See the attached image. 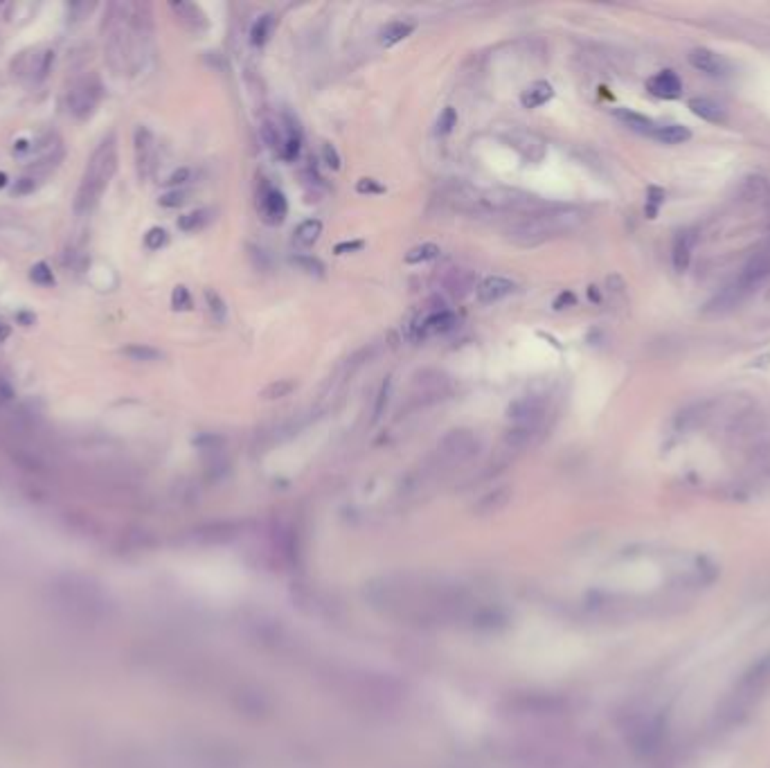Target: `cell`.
<instances>
[{
	"label": "cell",
	"mask_w": 770,
	"mask_h": 768,
	"mask_svg": "<svg viewBox=\"0 0 770 768\" xmlns=\"http://www.w3.org/2000/svg\"><path fill=\"white\" fill-rule=\"evenodd\" d=\"M579 221H581V214L572 210V207L545 205L539 212L514 219L505 228V234L511 243H516V246L534 248L550 239H557L570 230H575Z\"/></svg>",
	"instance_id": "obj_1"
},
{
	"label": "cell",
	"mask_w": 770,
	"mask_h": 768,
	"mask_svg": "<svg viewBox=\"0 0 770 768\" xmlns=\"http://www.w3.org/2000/svg\"><path fill=\"white\" fill-rule=\"evenodd\" d=\"M115 169H117V144H115V135H108V138L93 151L84 176H81L77 198H75L77 214H88L99 203L104 189L111 183Z\"/></svg>",
	"instance_id": "obj_2"
},
{
	"label": "cell",
	"mask_w": 770,
	"mask_h": 768,
	"mask_svg": "<svg viewBox=\"0 0 770 768\" xmlns=\"http://www.w3.org/2000/svg\"><path fill=\"white\" fill-rule=\"evenodd\" d=\"M478 437L473 430L469 428H455L446 433L441 437L439 446H437V457H439V466L450 469L457 464H464L466 460H471L478 453Z\"/></svg>",
	"instance_id": "obj_3"
},
{
	"label": "cell",
	"mask_w": 770,
	"mask_h": 768,
	"mask_svg": "<svg viewBox=\"0 0 770 768\" xmlns=\"http://www.w3.org/2000/svg\"><path fill=\"white\" fill-rule=\"evenodd\" d=\"M550 403L545 394H525L518 396L509 408L507 414L514 424H527V426H545Z\"/></svg>",
	"instance_id": "obj_4"
},
{
	"label": "cell",
	"mask_w": 770,
	"mask_h": 768,
	"mask_svg": "<svg viewBox=\"0 0 770 768\" xmlns=\"http://www.w3.org/2000/svg\"><path fill=\"white\" fill-rule=\"evenodd\" d=\"M257 207H259L261 221L268 223V225H279V223L286 219V212H288L286 196L279 192V189L270 187L268 183H264V185H261V189H259V194H257Z\"/></svg>",
	"instance_id": "obj_5"
},
{
	"label": "cell",
	"mask_w": 770,
	"mask_h": 768,
	"mask_svg": "<svg viewBox=\"0 0 770 768\" xmlns=\"http://www.w3.org/2000/svg\"><path fill=\"white\" fill-rule=\"evenodd\" d=\"M543 430H545V426L514 424V426L505 433L502 446H505V451H509V453H520V451H527V448L539 444L541 437H543Z\"/></svg>",
	"instance_id": "obj_6"
},
{
	"label": "cell",
	"mask_w": 770,
	"mask_h": 768,
	"mask_svg": "<svg viewBox=\"0 0 770 768\" xmlns=\"http://www.w3.org/2000/svg\"><path fill=\"white\" fill-rule=\"evenodd\" d=\"M153 158H156V140L147 126L135 129V162H138L140 178H149L153 169Z\"/></svg>",
	"instance_id": "obj_7"
},
{
	"label": "cell",
	"mask_w": 770,
	"mask_h": 768,
	"mask_svg": "<svg viewBox=\"0 0 770 768\" xmlns=\"http://www.w3.org/2000/svg\"><path fill=\"white\" fill-rule=\"evenodd\" d=\"M687 59H690L696 70H701L710 77H723L730 72V63L710 48H694L687 54Z\"/></svg>",
	"instance_id": "obj_8"
},
{
	"label": "cell",
	"mask_w": 770,
	"mask_h": 768,
	"mask_svg": "<svg viewBox=\"0 0 770 768\" xmlns=\"http://www.w3.org/2000/svg\"><path fill=\"white\" fill-rule=\"evenodd\" d=\"M97 99H99V86L88 84V81H81L79 86H75L70 90L68 106H70L72 115L88 117L90 113H93V108L97 106Z\"/></svg>",
	"instance_id": "obj_9"
},
{
	"label": "cell",
	"mask_w": 770,
	"mask_h": 768,
	"mask_svg": "<svg viewBox=\"0 0 770 768\" xmlns=\"http://www.w3.org/2000/svg\"><path fill=\"white\" fill-rule=\"evenodd\" d=\"M507 142L509 147H514L520 153L525 160L530 162H539L545 156V144L539 138L536 133H527V131H511V135H507Z\"/></svg>",
	"instance_id": "obj_10"
},
{
	"label": "cell",
	"mask_w": 770,
	"mask_h": 768,
	"mask_svg": "<svg viewBox=\"0 0 770 768\" xmlns=\"http://www.w3.org/2000/svg\"><path fill=\"white\" fill-rule=\"evenodd\" d=\"M514 291H516V284L511 282V279L500 277V275H491V277H487L478 284L475 295L482 304H493V302L502 300V297H507Z\"/></svg>",
	"instance_id": "obj_11"
},
{
	"label": "cell",
	"mask_w": 770,
	"mask_h": 768,
	"mask_svg": "<svg viewBox=\"0 0 770 768\" xmlns=\"http://www.w3.org/2000/svg\"><path fill=\"white\" fill-rule=\"evenodd\" d=\"M647 90L660 99H676L683 93V81L674 70H663L647 81Z\"/></svg>",
	"instance_id": "obj_12"
},
{
	"label": "cell",
	"mask_w": 770,
	"mask_h": 768,
	"mask_svg": "<svg viewBox=\"0 0 770 768\" xmlns=\"http://www.w3.org/2000/svg\"><path fill=\"white\" fill-rule=\"evenodd\" d=\"M455 327H457V315L453 311L441 309V311L430 313L428 318H423L417 333H419L421 338H428V336H439V333L453 331Z\"/></svg>",
	"instance_id": "obj_13"
},
{
	"label": "cell",
	"mask_w": 770,
	"mask_h": 768,
	"mask_svg": "<svg viewBox=\"0 0 770 768\" xmlns=\"http://www.w3.org/2000/svg\"><path fill=\"white\" fill-rule=\"evenodd\" d=\"M444 291L450 293L453 297H466L471 291H475V275L466 268H453L450 273L444 275L441 279Z\"/></svg>",
	"instance_id": "obj_14"
},
{
	"label": "cell",
	"mask_w": 770,
	"mask_h": 768,
	"mask_svg": "<svg viewBox=\"0 0 770 768\" xmlns=\"http://www.w3.org/2000/svg\"><path fill=\"white\" fill-rule=\"evenodd\" d=\"M509 500H511V489H509V487H498V489L484 494L482 498L475 503L473 512L478 514V516H491V514L502 512L507 505H509Z\"/></svg>",
	"instance_id": "obj_15"
},
{
	"label": "cell",
	"mask_w": 770,
	"mask_h": 768,
	"mask_svg": "<svg viewBox=\"0 0 770 768\" xmlns=\"http://www.w3.org/2000/svg\"><path fill=\"white\" fill-rule=\"evenodd\" d=\"M414 387L419 396H430V399H437L439 394L446 392L448 387V378L441 372H432V369H426V372L417 374L414 378Z\"/></svg>",
	"instance_id": "obj_16"
},
{
	"label": "cell",
	"mask_w": 770,
	"mask_h": 768,
	"mask_svg": "<svg viewBox=\"0 0 770 768\" xmlns=\"http://www.w3.org/2000/svg\"><path fill=\"white\" fill-rule=\"evenodd\" d=\"M615 117H618L620 122L627 124L631 131L649 135V138H654V133L658 131V126H660L658 122L651 120V117L636 113V111H629V108H618V111H615Z\"/></svg>",
	"instance_id": "obj_17"
},
{
	"label": "cell",
	"mask_w": 770,
	"mask_h": 768,
	"mask_svg": "<svg viewBox=\"0 0 770 768\" xmlns=\"http://www.w3.org/2000/svg\"><path fill=\"white\" fill-rule=\"evenodd\" d=\"M687 106H690V111L696 117H701V120H705V122H712V124L726 122V111L708 97H692L690 102H687Z\"/></svg>",
	"instance_id": "obj_18"
},
{
	"label": "cell",
	"mask_w": 770,
	"mask_h": 768,
	"mask_svg": "<svg viewBox=\"0 0 770 768\" xmlns=\"http://www.w3.org/2000/svg\"><path fill=\"white\" fill-rule=\"evenodd\" d=\"M552 97H554V88H552L548 81H534L532 86L523 90L520 104L525 108H539L543 104H548Z\"/></svg>",
	"instance_id": "obj_19"
},
{
	"label": "cell",
	"mask_w": 770,
	"mask_h": 768,
	"mask_svg": "<svg viewBox=\"0 0 770 768\" xmlns=\"http://www.w3.org/2000/svg\"><path fill=\"white\" fill-rule=\"evenodd\" d=\"M694 241H696V237L692 232H681L676 237V241H674V252H672V257H674V266H676V270H687V266H690V259H692V248H694Z\"/></svg>",
	"instance_id": "obj_20"
},
{
	"label": "cell",
	"mask_w": 770,
	"mask_h": 768,
	"mask_svg": "<svg viewBox=\"0 0 770 768\" xmlns=\"http://www.w3.org/2000/svg\"><path fill=\"white\" fill-rule=\"evenodd\" d=\"M171 9H174V12L180 16V21H183L189 27V30L201 32V30H205V27H207V21H205L207 16L196 5H192V3H174V5H171Z\"/></svg>",
	"instance_id": "obj_21"
},
{
	"label": "cell",
	"mask_w": 770,
	"mask_h": 768,
	"mask_svg": "<svg viewBox=\"0 0 770 768\" xmlns=\"http://www.w3.org/2000/svg\"><path fill=\"white\" fill-rule=\"evenodd\" d=\"M320 234H322V223L318 219H306L295 228L293 241L297 248H309L318 241Z\"/></svg>",
	"instance_id": "obj_22"
},
{
	"label": "cell",
	"mask_w": 770,
	"mask_h": 768,
	"mask_svg": "<svg viewBox=\"0 0 770 768\" xmlns=\"http://www.w3.org/2000/svg\"><path fill=\"white\" fill-rule=\"evenodd\" d=\"M692 138V131L683 124H660L654 133V140L663 144H683Z\"/></svg>",
	"instance_id": "obj_23"
},
{
	"label": "cell",
	"mask_w": 770,
	"mask_h": 768,
	"mask_svg": "<svg viewBox=\"0 0 770 768\" xmlns=\"http://www.w3.org/2000/svg\"><path fill=\"white\" fill-rule=\"evenodd\" d=\"M412 32H414V23H410V21H394V23H390L385 30L381 32V43L385 45V48H390V45H394L399 41L408 39V36H410Z\"/></svg>",
	"instance_id": "obj_24"
},
{
	"label": "cell",
	"mask_w": 770,
	"mask_h": 768,
	"mask_svg": "<svg viewBox=\"0 0 770 768\" xmlns=\"http://www.w3.org/2000/svg\"><path fill=\"white\" fill-rule=\"evenodd\" d=\"M439 246L437 243H421V246H414L405 252L403 261L405 264H423V261H430V259H437L439 257Z\"/></svg>",
	"instance_id": "obj_25"
},
{
	"label": "cell",
	"mask_w": 770,
	"mask_h": 768,
	"mask_svg": "<svg viewBox=\"0 0 770 768\" xmlns=\"http://www.w3.org/2000/svg\"><path fill=\"white\" fill-rule=\"evenodd\" d=\"M273 27H275L273 16H270V14L259 16L257 21H255V25H252V30H250V43L257 45V48H259V45H264L268 41L270 32H273Z\"/></svg>",
	"instance_id": "obj_26"
},
{
	"label": "cell",
	"mask_w": 770,
	"mask_h": 768,
	"mask_svg": "<svg viewBox=\"0 0 770 768\" xmlns=\"http://www.w3.org/2000/svg\"><path fill=\"white\" fill-rule=\"evenodd\" d=\"M295 390V381L291 378H277L270 385L264 387V392H261V399L264 401H275V399H284Z\"/></svg>",
	"instance_id": "obj_27"
},
{
	"label": "cell",
	"mask_w": 770,
	"mask_h": 768,
	"mask_svg": "<svg viewBox=\"0 0 770 768\" xmlns=\"http://www.w3.org/2000/svg\"><path fill=\"white\" fill-rule=\"evenodd\" d=\"M207 221H210V212H207V210H194V212L180 216V219H178V228L183 230V232H196V230L205 228Z\"/></svg>",
	"instance_id": "obj_28"
},
{
	"label": "cell",
	"mask_w": 770,
	"mask_h": 768,
	"mask_svg": "<svg viewBox=\"0 0 770 768\" xmlns=\"http://www.w3.org/2000/svg\"><path fill=\"white\" fill-rule=\"evenodd\" d=\"M261 138L268 144L270 149L282 153V147H284V135L279 133V129L273 124V122H264L261 124Z\"/></svg>",
	"instance_id": "obj_29"
},
{
	"label": "cell",
	"mask_w": 770,
	"mask_h": 768,
	"mask_svg": "<svg viewBox=\"0 0 770 768\" xmlns=\"http://www.w3.org/2000/svg\"><path fill=\"white\" fill-rule=\"evenodd\" d=\"M205 304H207V311L212 313V318L216 322H223L225 320V302L223 297L212 291V288H205Z\"/></svg>",
	"instance_id": "obj_30"
},
{
	"label": "cell",
	"mask_w": 770,
	"mask_h": 768,
	"mask_svg": "<svg viewBox=\"0 0 770 768\" xmlns=\"http://www.w3.org/2000/svg\"><path fill=\"white\" fill-rule=\"evenodd\" d=\"M122 354L129 356L131 360H158L160 358V351L147 345H129L122 349Z\"/></svg>",
	"instance_id": "obj_31"
},
{
	"label": "cell",
	"mask_w": 770,
	"mask_h": 768,
	"mask_svg": "<svg viewBox=\"0 0 770 768\" xmlns=\"http://www.w3.org/2000/svg\"><path fill=\"white\" fill-rule=\"evenodd\" d=\"M457 124V113H455V108L453 106H446L441 111V115H439V120H437V135H448L450 131H453V126Z\"/></svg>",
	"instance_id": "obj_32"
},
{
	"label": "cell",
	"mask_w": 770,
	"mask_h": 768,
	"mask_svg": "<svg viewBox=\"0 0 770 768\" xmlns=\"http://www.w3.org/2000/svg\"><path fill=\"white\" fill-rule=\"evenodd\" d=\"M30 277L34 279L36 284H41V286H52V284H54V275H52V270H50L48 264H43V261H39V264H34V266H32Z\"/></svg>",
	"instance_id": "obj_33"
},
{
	"label": "cell",
	"mask_w": 770,
	"mask_h": 768,
	"mask_svg": "<svg viewBox=\"0 0 770 768\" xmlns=\"http://www.w3.org/2000/svg\"><path fill=\"white\" fill-rule=\"evenodd\" d=\"M390 387H392V378H385L383 381V385H381V390H378V394H376V405H374V421H378L383 417V410H385V405H387V399H390Z\"/></svg>",
	"instance_id": "obj_34"
},
{
	"label": "cell",
	"mask_w": 770,
	"mask_h": 768,
	"mask_svg": "<svg viewBox=\"0 0 770 768\" xmlns=\"http://www.w3.org/2000/svg\"><path fill=\"white\" fill-rule=\"evenodd\" d=\"M165 243H167V232L162 228H151L147 234H144V246H147L149 250H160Z\"/></svg>",
	"instance_id": "obj_35"
},
{
	"label": "cell",
	"mask_w": 770,
	"mask_h": 768,
	"mask_svg": "<svg viewBox=\"0 0 770 768\" xmlns=\"http://www.w3.org/2000/svg\"><path fill=\"white\" fill-rule=\"evenodd\" d=\"M187 196L189 194L185 192V189H171V192L160 196V205L162 207H180V205L187 203Z\"/></svg>",
	"instance_id": "obj_36"
},
{
	"label": "cell",
	"mask_w": 770,
	"mask_h": 768,
	"mask_svg": "<svg viewBox=\"0 0 770 768\" xmlns=\"http://www.w3.org/2000/svg\"><path fill=\"white\" fill-rule=\"evenodd\" d=\"M171 304H174L176 311H185V309H192V295L185 286H176L174 288V295H171Z\"/></svg>",
	"instance_id": "obj_37"
},
{
	"label": "cell",
	"mask_w": 770,
	"mask_h": 768,
	"mask_svg": "<svg viewBox=\"0 0 770 768\" xmlns=\"http://www.w3.org/2000/svg\"><path fill=\"white\" fill-rule=\"evenodd\" d=\"M356 192L358 194H383L385 187L374 178H360L356 183Z\"/></svg>",
	"instance_id": "obj_38"
},
{
	"label": "cell",
	"mask_w": 770,
	"mask_h": 768,
	"mask_svg": "<svg viewBox=\"0 0 770 768\" xmlns=\"http://www.w3.org/2000/svg\"><path fill=\"white\" fill-rule=\"evenodd\" d=\"M293 264H297L300 268H304L306 273H315V275H322V264L318 259L313 257H306V255H300V257H293Z\"/></svg>",
	"instance_id": "obj_39"
},
{
	"label": "cell",
	"mask_w": 770,
	"mask_h": 768,
	"mask_svg": "<svg viewBox=\"0 0 770 768\" xmlns=\"http://www.w3.org/2000/svg\"><path fill=\"white\" fill-rule=\"evenodd\" d=\"M665 201V192L663 189H658V187H651L649 189V205H647V214L651 216V219H654L656 216V212H658V205Z\"/></svg>",
	"instance_id": "obj_40"
},
{
	"label": "cell",
	"mask_w": 770,
	"mask_h": 768,
	"mask_svg": "<svg viewBox=\"0 0 770 768\" xmlns=\"http://www.w3.org/2000/svg\"><path fill=\"white\" fill-rule=\"evenodd\" d=\"M322 160L327 162V167H331L333 171L340 169V156H338V151H336L333 144H324L322 147Z\"/></svg>",
	"instance_id": "obj_41"
},
{
	"label": "cell",
	"mask_w": 770,
	"mask_h": 768,
	"mask_svg": "<svg viewBox=\"0 0 770 768\" xmlns=\"http://www.w3.org/2000/svg\"><path fill=\"white\" fill-rule=\"evenodd\" d=\"M363 246H365L363 241H342V243H338L336 248H333V252H336V255H347V252H356V250H360Z\"/></svg>",
	"instance_id": "obj_42"
},
{
	"label": "cell",
	"mask_w": 770,
	"mask_h": 768,
	"mask_svg": "<svg viewBox=\"0 0 770 768\" xmlns=\"http://www.w3.org/2000/svg\"><path fill=\"white\" fill-rule=\"evenodd\" d=\"M189 176H192V171H189L187 167H180V169H176L174 174L169 176L167 183L169 185H183V183H187V180H189Z\"/></svg>",
	"instance_id": "obj_43"
},
{
	"label": "cell",
	"mask_w": 770,
	"mask_h": 768,
	"mask_svg": "<svg viewBox=\"0 0 770 768\" xmlns=\"http://www.w3.org/2000/svg\"><path fill=\"white\" fill-rule=\"evenodd\" d=\"M577 302V297L572 295V293H561L557 300H554V309H563V306H570V304H575Z\"/></svg>",
	"instance_id": "obj_44"
},
{
	"label": "cell",
	"mask_w": 770,
	"mask_h": 768,
	"mask_svg": "<svg viewBox=\"0 0 770 768\" xmlns=\"http://www.w3.org/2000/svg\"><path fill=\"white\" fill-rule=\"evenodd\" d=\"M14 396V390L12 387H9V383L7 381H3V378H0V399L3 401H9Z\"/></svg>",
	"instance_id": "obj_45"
},
{
	"label": "cell",
	"mask_w": 770,
	"mask_h": 768,
	"mask_svg": "<svg viewBox=\"0 0 770 768\" xmlns=\"http://www.w3.org/2000/svg\"><path fill=\"white\" fill-rule=\"evenodd\" d=\"M7 333H9L7 324H3V322H0V340H5V338H7Z\"/></svg>",
	"instance_id": "obj_46"
},
{
	"label": "cell",
	"mask_w": 770,
	"mask_h": 768,
	"mask_svg": "<svg viewBox=\"0 0 770 768\" xmlns=\"http://www.w3.org/2000/svg\"><path fill=\"white\" fill-rule=\"evenodd\" d=\"M5 183H7V176L0 174V187H5Z\"/></svg>",
	"instance_id": "obj_47"
}]
</instances>
